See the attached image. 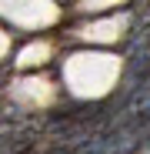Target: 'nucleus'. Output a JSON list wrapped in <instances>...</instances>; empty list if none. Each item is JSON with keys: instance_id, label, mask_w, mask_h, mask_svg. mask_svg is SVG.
Here are the masks:
<instances>
[]
</instances>
